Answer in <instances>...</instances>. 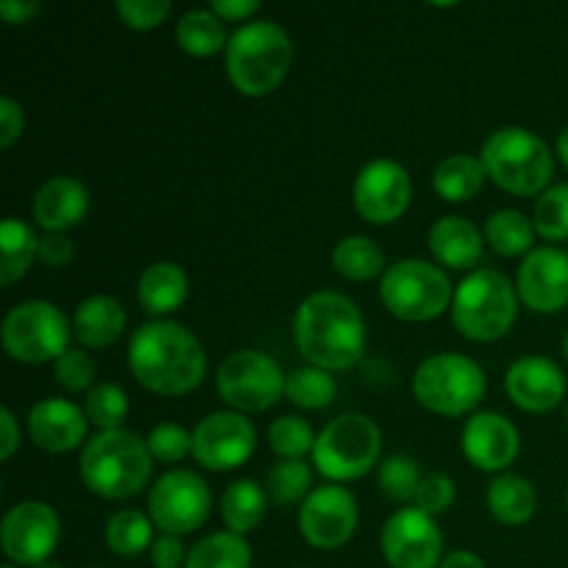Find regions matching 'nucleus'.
I'll list each match as a JSON object with an SVG mask.
<instances>
[{
  "mask_svg": "<svg viewBox=\"0 0 568 568\" xmlns=\"http://www.w3.org/2000/svg\"><path fill=\"white\" fill-rule=\"evenodd\" d=\"M128 366L139 386L161 397H183L203 383V344L186 327L170 320H155L139 327L128 344Z\"/></svg>",
  "mask_w": 568,
  "mask_h": 568,
  "instance_id": "nucleus-1",
  "label": "nucleus"
},
{
  "mask_svg": "<svg viewBox=\"0 0 568 568\" xmlns=\"http://www.w3.org/2000/svg\"><path fill=\"white\" fill-rule=\"evenodd\" d=\"M294 342L311 366L347 372L364 358L366 325L361 308L338 292H316L294 314Z\"/></svg>",
  "mask_w": 568,
  "mask_h": 568,
  "instance_id": "nucleus-2",
  "label": "nucleus"
},
{
  "mask_svg": "<svg viewBox=\"0 0 568 568\" xmlns=\"http://www.w3.org/2000/svg\"><path fill=\"white\" fill-rule=\"evenodd\" d=\"M83 486L103 499H131L142 491L153 475V453L148 442L131 430L98 433L83 444L81 460Z\"/></svg>",
  "mask_w": 568,
  "mask_h": 568,
  "instance_id": "nucleus-3",
  "label": "nucleus"
},
{
  "mask_svg": "<svg viewBox=\"0 0 568 568\" xmlns=\"http://www.w3.org/2000/svg\"><path fill=\"white\" fill-rule=\"evenodd\" d=\"M225 67L239 92L247 98H264L275 92L288 75L292 39L277 22H247L227 39Z\"/></svg>",
  "mask_w": 568,
  "mask_h": 568,
  "instance_id": "nucleus-4",
  "label": "nucleus"
},
{
  "mask_svg": "<svg viewBox=\"0 0 568 568\" xmlns=\"http://www.w3.org/2000/svg\"><path fill=\"white\" fill-rule=\"evenodd\" d=\"M488 178L499 189L532 197L552 181L555 161L547 142L527 128H499L486 139L480 153Z\"/></svg>",
  "mask_w": 568,
  "mask_h": 568,
  "instance_id": "nucleus-5",
  "label": "nucleus"
},
{
  "mask_svg": "<svg viewBox=\"0 0 568 568\" xmlns=\"http://www.w3.org/2000/svg\"><path fill=\"white\" fill-rule=\"evenodd\" d=\"M519 314L516 288L503 272L483 266L469 272L455 288L453 322L471 342H497L514 327Z\"/></svg>",
  "mask_w": 568,
  "mask_h": 568,
  "instance_id": "nucleus-6",
  "label": "nucleus"
},
{
  "mask_svg": "<svg viewBox=\"0 0 568 568\" xmlns=\"http://www.w3.org/2000/svg\"><path fill=\"white\" fill-rule=\"evenodd\" d=\"M414 394L419 405L442 416H464L475 410L486 394L480 364L460 353H438L422 361L414 372Z\"/></svg>",
  "mask_w": 568,
  "mask_h": 568,
  "instance_id": "nucleus-7",
  "label": "nucleus"
},
{
  "mask_svg": "<svg viewBox=\"0 0 568 568\" xmlns=\"http://www.w3.org/2000/svg\"><path fill=\"white\" fill-rule=\"evenodd\" d=\"M381 427L364 414H344L316 436L314 466L333 483L358 480L369 475L381 458Z\"/></svg>",
  "mask_w": 568,
  "mask_h": 568,
  "instance_id": "nucleus-8",
  "label": "nucleus"
},
{
  "mask_svg": "<svg viewBox=\"0 0 568 568\" xmlns=\"http://www.w3.org/2000/svg\"><path fill=\"white\" fill-rule=\"evenodd\" d=\"M381 297L397 320L430 322L447 311L455 294L442 266L422 258H405L383 272Z\"/></svg>",
  "mask_w": 568,
  "mask_h": 568,
  "instance_id": "nucleus-9",
  "label": "nucleus"
},
{
  "mask_svg": "<svg viewBox=\"0 0 568 568\" xmlns=\"http://www.w3.org/2000/svg\"><path fill=\"white\" fill-rule=\"evenodd\" d=\"M3 347L20 364L59 361L70 342V322L64 311L44 300L14 305L3 320Z\"/></svg>",
  "mask_w": 568,
  "mask_h": 568,
  "instance_id": "nucleus-10",
  "label": "nucleus"
},
{
  "mask_svg": "<svg viewBox=\"0 0 568 568\" xmlns=\"http://www.w3.org/2000/svg\"><path fill=\"white\" fill-rule=\"evenodd\" d=\"M216 392L242 414H261L281 403L286 394V375L281 364L258 349H239L216 369Z\"/></svg>",
  "mask_w": 568,
  "mask_h": 568,
  "instance_id": "nucleus-11",
  "label": "nucleus"
},
{
  "mask_svg": "<svg viewBox=\"0 0 568 568\" xmlns=\"http://www.w3.org/2000/svg\"><path fill=\"white\" fill-rule=\"evenodd\" d=\"M148 510L153 525L164 536H186L194 532L211 514V491L200 475L189 469L166 471L150 488Z\"/></svg>",
  "mask_w": 568,
  "mask_h": 568,
  "instance_id": "nucleus-12",
  "label": "nucleus"
},
{
  "mask_svg": "<svg viewBox=\"0 0 568 568\" xmlns=\"http://www.w3.org/2000/svg\"><path fill=\"white\" fill-rule=\"evenodd\" d=\"M61 538V521L55 510L44 503H20L3 516L0 547L9 564L42 566L55 552Z\"/></svg>",
  "mask_w": 568,
  "mask_h": 568,
  "instance_id": "nucleus-13",
  "label": "nucleus"
},
{
  "mask_svg": "<svg viewBox=\"0 0 568 568\" xmlns=\"http://www.w3.org/2000/svg\"><path fill=\"white\" fill-rule=\"evenodd\" d=\"M383 558L392 568H438L444 555V536L436 519L419 508L397 510L381 536Z\"/></svg>",
  "mask_w": 568,
  "mask_h": 568,
  "instance_id": "nucleus-14",
  "label": "nucleus"
},
{
  "mask_svg": "<svg viewBox=\"0 0 568 568\" xmlns=\"http://www.w3.org/2000/svg\"><path fill=\"white\" fill-rule=\"evenodd\" d=\"M358 503L338 483L314 488L300 505V532L316 549H338L355 536Z\"/></svg>",
  "mask_w": 568,
  "mask_h": 568,
  "instance_id": "nucleus-15",
  "label": "nucleus"
},
{
  "mask_svg": "<svg viewBox=\"0 0 568 568\" xmlns=\"http://www.w3.org/2000/svg\"><path fill=\"white\" fill-rule=\"evenodd\" d=\"M255 449V427L236 410H216L205 416L192 433V455L211 471H227L242 466Z\"/></svg>",
  "mask_w": 568,
  "mask_h": 568,
  "instance_id": "nucleus-16",
  "label": "nucleus"
},
{
  "mask_svg": "<svg viewBox=\"0 0 568 568\" xmlns=\"http://www.w3.org/2000/svg\"><path fill=\"white\" fill-rule=\"evenodd\" d=\"M410 175L403 164L388 159L369 161L353 186L355 211L372 225H392L410 203Z\"/></svg>",
  "mask_w": 568,
  "mask_h": 568,
  "instance_id": "nucleus-17",
  "label": "nucleus"
},
{
  "mask_svg": "<svg viewBox=\"0 0 568 568\" xmlns=\"http://www.w3.org/2000/svg\"><path fill=\"white\" fill-rule=\"evenodd\" d=\"M516 292L536 314H558L568 305V253L558 247H536L521 261Z\"/></svg>",
  "mask_w": 568,
  "mask_h": 568,
  "instance_id": "nucleus-18",
  "label": "nucleus"
},
{
  "mask_svg": "<svg viewBox=\"0 0 568 568\" xmlns=\"http://www.w3.org/2000/svg\"><path fill=\"white\" fill-rule=\"evenodd\" d=\"M505 388L521 410L549 414L566 397V377L555 361L544 355H525L505 375Z\"/></svg>",
  "mask_w": 568,
  "mask_h": 568,
  "instance_id": "nucleus-19",
  "label": "nucleus"
},
{
  "mask_svg": "<svg viewBox=\"0 0 568 568\" xmlns=\"http://www.w3.org/2000/svg\"><path fill=\"white\" fill-rule=\"evenodd\" d=\"M460 442H464V455L471 460V466H477L480 471H503L519 455L521 438L514 422L494 410H483L466 422Z\"/></svg>",
  "mask_w": 568,
  "mask_h": 568,
  "instance_id": "nucleus-20",
  "label": "nucleus"
},
{
  "mask_svg": "<svg viewBox=\"0 0 568 568\" xmlns=\"http://www.w3.org/2000/svg\"><path fill=\"white\" fill-rule=\"evenodd\" d=\"M89 419L78 405L67 403V399L50 397L42 399L28 414V433H31L33 444L44 453H72L87 438Z\"/></svg>",
  "mask_w": 568,
  "mask_h": 568,
  "instance_id": "nucleus-21",
  "label": "nucleus"
},
{
  "mask_svg": "<svg viewBox=\"0 0 568 568\" xmlns=\"http://www.w3.org/2000/svg\"><path fill=\"white\" fill-rule=\"evenodd\" d=\"M89 192L78 178L55 175L33 194V220L48 233H67L87 216Z\"/></svg>",
  "mask_w": 568,
  "mask_h": 568,
  "instance_id": "nucleus-22",
  "label": "nucleus"
},
{
  "mask_svg": "<svg viewBox=\"0 0 568 568\" xmlns=\"http://www.w3.org/2000/svg\"><path fill=\"white\" fill-rule=\"evenodd\" d=\"M433 255L442 266L449 270H471L480 264L483 258V233L477 231V225L466 216H442L436 225L430 227V236H427Z\"/></svg>",
  "mask_w": 568,
  "mask_h": 568,
  "instance_id": "nucleus-23",
  "label": "nucleus"
},
{
  "mask_svg": "<svg viewBox=\"0 0 568 568\" xmlns=\"http://www.w3.org/2000/svg\"><path fill=\"white\" fill-rule=\"evenodd\" d=\"M125 308H122L120 300L109 297V294L87 297L75 308V316H72V333H75L83 347L92 349H103L114 344L125 333Z\"/></svg>",
  "mask_w": 568,
  "mask_h": 568,
  "instance_id": "nucleus-24",
  "label": "nucleus"
},
{
  "mask_svg": "<svg viewBox=\"0 0 568 568\" xmlns=\"http://www.w3.org/2000/svg\"><path fill=\"white\" fill-rule=\"evenodd\" d=\"M139 303L148 314L153 316H166L175 308H181L186 303L189 294V277L172 261H159V264L148 266L139 277Z\"/></svg>",
  "mask_w": 568,
  "mask_h": 568,
  "instance_id": "nucleus-25",
  "label": "nucleus"
},
{
  "mask_svg": "<svg viewBox=\"0 0 568 568\" xmlns=\"http://www.w3.org/2000/svg\"><path fill=\"white\" fill-rule=\"evenodd\" d=\"M33 258H39V239L33 227L6 216L0 222V286H14L31 270Z\"/></svg>",
  "mask_w": 568,
  "mask_h": 568,
  "instance_id": "nucleus-26",
  "label": "nucleus"
},
{
  "mask_svg": "<svg viewBox=\"0 0 568 568\" xmlns=\"http://www.w3.org/2000/svg\"><path fill=\"white\" fill-rule=\"evenodd\" d=\"M486 503L494 519L510 527H519L525 525V521H530L538 508L536 488H532V483L525 480L521 475H499L497 480L488 486Z\"/></svg>",
  "mask_w": 568,
  "mask_h": 568,
  "instance_id": "nucleus-27",
  "label": "nucleus"
},
{
  "mask_svg": "<svg viewBox=\"0 0 568 568\" xmlns=\"http://www.w3.org/2000/svg\"><path fill=\"white\" fill-rule=\"evenodd\" d=\"M486 178L488 172L480 159H475V155H449L433 172V189H436L438 197L449 200V203H466L475 194H480Z\"/></svg>",
  "mask_w": 568,
  "mask_h": 568,
  "instance_id": "nucleus-28",
  "label": "nucleus"
},
{
  "mask_svg": "<svg viewBox=\"0 0 568 568\" xmlns=\"http://www.w3.org/2000/svg\"><path fill=\"white\" fill-rule=\"evenodd\" d=\"M222 521L231 532L244 536L255 530L266 514V494L255 480H236L225 488L220 503Z\"/></svg>",
  "mask_w": 568,
  "mask_h": 568,
  "instance_id": "nucleus-29",
  "label": "nucleus"
},
{
  "mask_svg": "<svg viewBox=\"0 0 568 568\" xmlns=\"http://www.w3.org/2000/svg\"><path fill=\"white\" fill-rule=\"evenodd\" d=\"M253 566V549L236 532H211L200 538L189 549L186 566L183 568H250Z\"/></svg>",
  "mask_w": 568,
  "mask_h": 568,
  "instance_id": "nucleus-30",
  "label": "nucleus"
},
{
  "mask_svg": "<svg viewBox=\"0 0 568 568\" xmlns=\"http://www.w3.org/2000/svg\"><path fill=\"white\" fill-rule=\"evenodd\" d=\"M153 519L144 516L142 510H116V514L105 521V547H109L116 558H139L144 549L153 547Z\"/></svg>",
  "mask_w": 568,
  "mask_h": 568,
  "instance_id": "nucleus-31",
  "label": "nucleus"
},
{
  "mask_svg": "<svg viewBox=\"0 0 568 568\" xmlns=\"http://www.w3.org/2000/svg\"><path fill=\"white\" fill-rule=\"evenodd\" d=\"M175 39L189 55H214L222 48H227L225 26H222L220 17L211 9H192L178 20Z\"/></svg>",
  "mask_w": 568,
  "mask_h": 568,
  "instance_id": "nucleus-32",
  "label": "nucleus"
},
{
  "mask_svg": "<svg viewBox=\"0 0 568 568\" xmlns=\"http://www.w3.org/2000/svg\"><path fill=\"white\" fill-rule=\"evenodd\" d=\"M333 266L347 281H372L386 266V255L369 236H344L333 247Z\"/></svg>",
  "mask_w": 568,
  "mask_h": 568,
  "instance_id": "nucleus-33",
  "label": "nucleus"
},
{
  "mask_svg": "<svg viewBox=\"0 0 568 568\" xmlns=\"http://www.w3.org/2000/svg\"><path fill=\"white\" fill-rule=\"evenodd\" d=\"M532 231H536V225L530 222V216L516 209L497 211L486 222L488 244H491L494 253L505 255V258L532 253Z\"/></svg>",
  "mask_w": 568,
  "mask_h": 568,
  "instance_id": "nucleus-34",
  "label": "nucleus"
},
{
  "mask_svg": "<svg viewBox=\"0 0 568 568\" xmlns=\"http://www.w3.org/2000/svg\"><path fill=\"white\" fill-rule=\"evenodd\" d=\"M336 392L338 386L333 381V372L320 369V366H303L286 377V397L305 410L327 408L336 399Z\"/></svg>",
  "mask_w": 568,
  "mask_h": 568,
  "instance_id": "nucleus-35",
  "label": "nucleus"
},
{
  "mask_svg": "<svg viewBox=\"0 0 568 568\" xmlns=\"http://www.w3.org/2000/svg\"><path fill=\"white\" fill-rule=\"evenodd\" d=\"M83 414H87L89 425L100 427V433L120 430L122 422L128 419V394L114 383H98L87 394Z\"/></svg>",
  "mask_w": 568,
  "mask_h": 568,
  "instance_id": "nucleus-36",
  "label": "nucleus"
},
{
  "mask_svg": "<svg viewBox=\"0 0 568 568\" xmlns=\"http://www.w3.org/2000/svg\"><path fill=\"white\" fill-rule=\"evenodd\" d=\"M532 225L547 242H564L568 239V183H555L532 209Z\"/></svg>",
  "mask_w": 568,
  "mask_h": 568,
  "instance_id": "nucleus-37",
  "label": "nucleus"
},
{
  "mask_svg": "<svg viewBox=\"0 0 568 568\" xmlns=\"http://www.w3.org/2000/svg\"><path fill=\"white\" fill-rule=\"evenodd\" d=\"M311 488V466L305 460H277L266 477V491L277 505L305 503Z\"/></svg>",
  "mask_w": 568,
  "mask_h": 568,
  "instance_id": "nucleus-38",
  "label": "nucleus"
},
{
  "mask_svg": "<svg viewBox=\"0 0 568 568\" xmlns=\"http://www.w3.org/2000/svg\"><path fill=\"white\" fill-rule=\"evenodd\" d=\"M270 447L283 460H303V455L314 453L316 436L303 416H281L270 427Z\"/></svg>",
  "mask_w": 568,
  "mask_h": 568,
  "instance_id": "nucleus-39",
  "label": "nucleus"
},
{
  "mask_svg": "<svg viewBox=\"0 0 568 568\" xmlns=\"http://www.w3.org/2000/svg\"><path fill=\"white\" fill-rule=\"evenodd\" d=\"M377 477H381V488L386 491V497L397 499V503L414 499L422 480H425L419 471V464L414 458H408V455H392V458L383 460Z\"/></svg>",
  "mask_w": 568,
  "mask_h": 568,
  "instance_id": "nucleus-40",
  "label": "nucleus"
},
{
  "mask_svg": "<svg viewBox=\"0 0 568 568\" xmlns=\"http://www.w3.org/2000/svg\"><path fill=\"white\" fill-rule=\"evenodd\" d=\"M148 447H150V453H153L155 460H164V464H178V460H183L189 453H192V433L183 430L181 425L164 422V425H159L150 430Z\"/></svg>",
  "mask_w": 568,
  "mask_h": 568,
  "instance_id": "nucleus-41",
  "label": "nucleus"
},
{
  "mask_svg": "<svg viewBox=\"0 0 568 568\" xmlns=\"http://www.w3.org/2000/svg\"><path fill=\"white\" fill-rule=\"evenodd\" d=\"M94 361L89 358L83 349H67L59 361H55V381L67 388V392H92L94 383Z\"/></svg>",
  "mask_w": 568,
  "mask_h": 568,
  "instance_id": "nucleus-42",
  "label": "nucleus"
},
{
  "mask_svg": "<svg viewBox=\"0 0 568 568\" xmlns=\"http://www.w3.org/2000/svg\"><path fill=\"white\" fill-rule=\"evenodd\" d=\"M116 11H120L122 22L128 28L150 31V28H159L170 17L172 3L170 0H120Z\"/></svg>",
  "mask_w": 568,
  "mask_h": 568,
  "instance_id": "nucleus-43",
  "label": "nucleus"
},
{
  "mask_svg": "<svg viewBox=\"0 0 568 568\" xmlns=\"http://www.w3.org/2000/svg\"><path fill=\"white\" fill-rule=\"evenodd\" d=\"M453 503H455V483L449 480L447 475H438V471H433V475H427L425 480H422L419 491H416L414 497V508L425 510L427 516L444 514Z\"/></svg>",
  "mask_w": 568,
  "mask_h": 568,
  "instance_id": "nucleus-44",
  "label": "nucleus"
},
{
  "mask_svg": "<svg viewBox=\"0 0 568 568\" xmlns=\"http://www.w3.org/2000/svg\"><path fill=\"white\" fill-rule=\"evenodd\" d=\"M75 258V244L67 233H44V239H39V261L44 266H67Z\"/></svg>",
  "mask_w": 568,
  "mask_h": 568,
  "instance_id": "nucleus-45",
  "label": "nucleus"
},
{
  "mask_svg": "<svg viewBox=\"0 0 568 568\" xmlns=\"http://www.w3.org/2000/svg\"><path fill=\"white\" fill-rule=\"evenodd\" d=\"M186 547L178 536H159L150 547V564L155 568H181L186 566Z\"/></svg>",
  "mask_w": 568,
  "mask_h": 568,
  "instance_id": "nucleus-46",
  "label": "nucleus"
},
{
  "mask_svg": "<svg viewBox=\"0 0 568 568\" xmlns=\"http://www.w3.org/2000/svg\"><path fill=\"white\" fill-rule=\"evenodd\" d=\"M22 128H26L22 105L11 98H0V148H11L22 136Z\"/></svg>",
  "mask_w": 568,
  "mask_h": 568,
  "instance_id": "nucleus-47",
  "label": "nucleus"
},
{
  "mask_svg": "<svg viewBox=\"0 0 568 568\" xmlns=\"http://www.w3.org/2000/svg\"><path fill=\"white\" fill-rule=\"evenodd\" d=\"M261 9L258 0H214L211 3V11H214L220 20H247V17H253L255 11Z\"/></svg>",
  "mask_w": 568,
  "mask_h": 568,
  "instance_id": "nucleus-48",
  "label": "nucleus"
},
{
  "mask_svg": "<svg viewBox=\"0 0 568 568\" xmlns=\"http://www.w3.org/2000/svg\"><path fill=\"white\" fill-rule=\"evenodd\" d=\"M0 433H3V438H0V458L9 460L17 453V447H20V425H17L14 414L9 408L0 410Z\"/></svg>",
  "mask_w": 568,
  "mask_h": 568,
  "instance_id": "nucleus-49",
  "label": "nucleus"
},
{
  "mask_svg": "<svg viewBox=\"0 0 568 568\" xmlns=\"http://www.w3.org/2000/svg\"><path fill=\"white\" fill-rule=\"evenodd\" d=\"M39 11V3L33 0H0V14L9 26H26Z\"/></svg>",
  "mask_w": 568,
  "mask_h": 568,
  "instance_id": "nucleus-50",
  "label": "nucleus"
},
{
  "mask_svg": "<svg viewBox=\"0 0 568 568\" xmlns=\"http://www.w3.org/2000/svg\"><path fill=\"white\" fill-rule=\"evenodd\" d=\"M438 568H488V566L483 564L480 555L469 552V549H458V552L447 555V558L438 564Z\"/></svg>",
  "mask_w": 568,
  "mask_h": 568,
  "instance_id": "nucleus-51",
  "label": "nucleus"
},
{
  "mask_svg": "<svg viewBox=\"0 0 568 568\" xmlns=\"http://www.w3.org/2000/svg\"><path fill=\"white\" fill-rule=\"evenodd\" d=\"M558 155L564 159V164L568 166V128L564 133H560V139H558Z\"/></svg>",
  "mask_w": 568,
  "mask_h": 568,
  "instance_id": "nucleus-52",
  "label": "nucleus"
},
{
  "mask_svg": "<svg viewBox=\"0 0 568 568\" xmlns=\"http://www.w3.org/2000/svg\"><path fill=\"white\" fill-rule=\"evenodd\" d=\"M37 568H64L61 564H53V560H48V564H42V566H37Z\"/></svg>",
  "mask_w": 568,
  "mask_h": 568,
  "instance_id": "nucleus-53",
  "label": "nucleus"
},
{
  "mask_svg": "<svg viewBox=\"0 0 568 568\" xmlns=\"http://www.w3.org/2000/svg\"><path fill=\"white\" fill-rule=\"evenodd\" d=\"M564 355H566V361H568V333H566V338H564Z\"/></svg>",
  "mask_w": 568,
  "mask_h": 568,
  "instance_id": "nucleus-54",
  "label": "nucleus"
},
{
  "mask_svg": "<svg viewBox=\"0 0 568 568\" xmlns=\"http://www.w3.org/2000/svg\"><path fill=\"white\" fill-rule=\"evenodd\" d=\"M3 568H20V566H14V564H6Z\"/></svg>",
  "mask_w": 568,
  "mask_h": 568,
  "instance_id": "nucleus-55",
  "label": "nucleus"
},
{
  "mask_svg": "<svg viewBox=\"0 0 568 568\" xmlns=\"http://www.w3.org/2000/svg\"><path fill=\"white\" fill-rule=\"evenodd\" d=\"M87 568H105V566H87Z\"/></svg>",
  "mask_w": 568,
  "mask_h": 568,
  "instance_id": "nucleus-56",
  "label": "nucleus"
},
{
  "mask_svg": "<svg viewBox=\"0 0 568 568\" xmlns=\"http://www.w3.org/2000/svg\"><path fill=\"white\" fill-rule=\"evenodd\" d=\"M566 505H568V491H566Z\"/></svg>",
  "mask_w": 568,
  "mask_h": 568,
  "instance_id": "nucleus-57",
  "label": "nucleus"
},
{
  "mask_svg": "<svg viewBox=\"0 0 568 568\" xmlns=\"http://www.w3.org/2000/svg\"><path fill=\"white\" fill-rule=\"evenodd\" d=\"M566 422H568V414H566Z\"/></svg>",
  "mask_w": 568,
  "mask_h": 568,
  "instance_id": "nucleus-58",
  "label": "nucleus"
}]
</instances>
